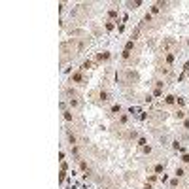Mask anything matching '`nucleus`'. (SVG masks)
<instances>
[{
    "label": "nucleus",
    "instance_id": "6",
    "mask_svg": "<svg viewBox=\"0 0 189 189\" xmlns=\"http://www.w3.org/2000/svg\"><path fill=\"white\" fill-rule=\"evenodd\" d=\"M133 47H134V42H133V40H129V42H127V46H125V51H131Z\"/></svg>",
    "mask_w": 189,
    "mask_h": 189
},
{
    "label": "nucleus",
    "instance_id": "8",
    "mask_svg": "<svg viewBox=\"0 0 189 189\" xmlns=\"http://www.w3.org/2000/svg\"><path fill=\"white\" fill-rule=\"evenodd\" d=\"M98 97H100V100H102V102H104V100H108V98H110L106 91H100V95H98Z\"/></svg>",
    "mask_w": 189,
    "mask_h": 189
},
{
    "label": "nucleus",
    "instance_id": "24",
    "mask_svg": "<svg viewBox=\"0 0 189 189\" xmlns=\"http://www.w3.org/2000/svg\"><path fill=\"white\" fill-rule=\"evenodd\" d=\"M131 57V51H123V59H129Z\"/></svg>",
    "mask_w": 189,
    "mask_h": 189
},
{
    "label": "nucleus",
    "instance_id": "21",
    "mask_svg": "<svg viewBox=\"0 0 189 189\" xmlns=\"http://www.w3.org/2000/svg\"><path fill=\"white\" fill-rule=\"evenodd\" d=\"M138 146H142V148H146V140H144V138H138Z\"/></svg>",
    "mask_w": 189,
    "mask_h": 189
},
{
    "label": "nucleus",
    "instance_id": "14",
    "mask_svg": "<svg viewBox=\"0 0 189 189\" xmlns=\"http://www.w3.org/2000/svg\"><path fill=\"white\" fill-rule=\"evenodd\" d=\"M108 15H110V19H115V17H117V11H115V10H110Z\"/></svg>",
    "mask_w": 189,
    "mask_h": 189
},
{
    "label": "nucleus",
    "instance_id": "3",
    "mask_svg": "<svg viewBox=\"0 0 189 189\" xmlns=\"http://www.w3.org/2000/svg\"><path fill=\"white\" fill-rule=\"evenodd\" d=\"M72 81H83V78H81L80 72H76V74H72V78H70Z\"/></svg>",
    "mask_w": 189,
    "mask_h": 189
},
{
    "label": "nucleus",
    "instance_id": "22",
    "mask_svg": "<svg viewBox=\"0 0 189 189\" xmlns=\"http://www.w3.org/2000/svg\"><path fill=\"white\" fill-rule=\"evenodd\" d=\"M153 95H155V97H161L163 91H161V89H155V91H153Z\"/></svg>",
    "mask_w": 189,
    "mask_h": 189
},
{
    "label": "nucleus",
    "instance_id": "10",
    "mask_svg": "<svg viewBox=\"0 0 189 189\" xmlns=\"http://www.w3.org/2000/svg\"><path fill=\"white\" fill-rule=\"evenodd\" d=\"M91 64H93L91 61H85V62L81 64V70H87V68H91Z\"/></svg>",
    "mask_w": 189,
    "mask_h": 189
},
{
    "label": "nucleus",
    "instance_id": "4",
    "mask_svg": "<svg viewBox=\"0 0 189 189\" xmlns=\"http://www.w3.org/2000/svg\"><path fill=\"white\" fill-rule=\"evenodd\" d=\"M164 102H166V104H174V102H176V97H172V95H168V97L164 98Z\"/></svg>",
    "mask_w": 189,
    "mask_h": 189
},
{
    "label": "nucleus",
    "instance_id": "20",
    "mask_svg": "<svg viewBox=\"0 0 189 189\" xmlns=\"http://www.w3.org/2000/svg\"><path fill=\"white\" fill-rule=\"evenodd\" d=\"M163 170H164L163 164H155V172H163Z\"/></svg>",
    "mask_w": 189,
    "mask_h": 189
},
{
    "label": "nucleus",
    "instance_id": "19",
    "mask_svg": "<svg viewBox=\"0 0 189 189\" xmlns=\"http://www.w3.org/2000/svg\"><path fill=\"white\" fill-rule=\"evenodd\" d=\"M174 149H176V151H184V148H182L178 142H174Z\"/></svg>",
    "mask_w": 189,
    "mask_h": 189
},
{
    "label": "nucleus",
    "instance_id": "11",
    "mask_svg": "<svg viewBox=\"0 0 189 189\" xmlns=\"http://www.w3.org/2000/svg\"><path fill=\"white\" fill-rule=\"evenodd\" d=\"M176 117H178V119H184V117H185V112H184V110H178V112H176Z\"/></svg>",
    "mask_w": 189,
    "mask_h": 189
},
{
    "label": "nucleus",
    "instance_id": "12",
    "mask_svg": "<svg viewBox=\"0 0 189 189\" xmlns=\"http://www.w3.org/2000/svg\"><path fill=\"white\" fill-rule=\"evenodd\" d=\"M64 119H66V121H72V119H74L72 112H64Z\"/></svg>",
    "mask_w": 189,
    "mask_h": 189
},
{
    "label": "nucleus",
    "instance_id": "7",
    "mask_svg": "<svg viewBox=\"0 0 189 189\" xmlns=\"http://www.w3.org/2000/svg\"><path fill=\"white\" fill-rule=\"evenodd\" d=\"M70 106H72V108H78V106H80V100H78V98H70Z\"/></svg>",
    "mask_w": 189,
    "mask_h": 189
},
{
    "label": "nucleus",
    "instance_id": "18",
    "mask_svg": "<svg viewBox=\"0 0 189 189\" xmlns=\"http://www.w3.org/2000/svg\"><path fill=\"white\" fill-rule=\"evenodd\" d=\"M80 166H81V170H85V172L89 174V168H87V163H83V161H81V163H80Z\"/></svg>",
    "mask_w": 189,
    "mask_h": 189
},
{
    "label": "nucleus",
    "instance_id": "1",
    "mask_svg": "<svg viewBox=\"0 0 189 189\" xmlns=\"http://www.w3.org/2000/svg\"><path fill=\"white\" fill-rule=\"evenodd\" d=\"M176 46H178V42H176L174 38H166V40H163L161 49H163V51H166V53H170L168 49H170V47H176Z\"/></svg>",
    "mask_w": 189,
    "mask_h": 189
},
{
    "label": "nucleus",
    "instance_id": "25",
    "mask_svg": "<svg viewBox=\"0 0 189 189\" xmlns=\"http://www.w3.org/2000/svg\"><path fill=\"white\" fill-rule=\"evenodd\" d=\"M182 161H184V163H189V155H184V157H182Z\"/></svg>",
    "mask_w": 189,
    "mask_h": 189
},
{
    "label": "nucleus",
    "instance_id": "9",
    "mask_svg": "<svg viewBox=\"0 0 189 189\" xmlns=\"http://www.w3.org/2000/svg\"><path fill=\"white\" fill-rule=\"evenodd\" d=\"M159 11H161V6H159V4L151 6V13H159Z\"/></svg>",
    "mask_w": 189,
    "mask_h": 189
},
{
    "label": "nucleus",
    "instance_id": "27",
    "mask_svg": "<svg viewBox=\"0 0 189 189\" xmlns=\"http://www.w3.org/2000/svg\"><path fill=\"white\" fill-rule=\"evenodd\" d=\"M144 189H151V185H148V184H146V187H144Z\"/></svg>",
    "mask_w": 189,
    "mask_h": 189
},
{
    "label": "nucleus",
    "instance_id": "17",
    "mask_svg": "<svg viewBox=\"0 0 189 189\" xmlns=\"http://www.w3.org/2000/svg\"><path fill=\"white\" fill-rule=\"evenodd\" d=\"M68 140H70V144H76V136L72 134V133H68Z\"/></svg>",
    "mask_w": 189,
    "mask_h": 189
},
{
    "label": "nucleus",
    "instance_id": "2",
    "mask_svg": "<svg viewBox=\"0 0 189 189\" xmlns=\"http://www.w3.org/2000/svg\"><path fill=\"white\" fill-rule=\"evenodd\" d=\"M108 59H110V53H108V51H102V53L97 55V62H100V61H108Z\"/></svg>",
    "mask_w": 189,
    "mask_h": 189
},
{
    "label": "nucleus",
    "instance_id": "26",
    "mask_svg": "<svg viewBox=\"0 0 189 189\" xmlns=\"http://www.w3.org/2000/svg\"><path fill=\"white\" fill-rule=\"evenodd\" d=\"M184 127H185V129H189V119H185V121H184Z\"/></svg>",
    "mask_w": 189,
    "mask_h": 189
},
{
    "label": "nucleus",
    "instance_id": "16",
    "mask_svg": "<svg viewBox=\"0 0 189 189\" xmlns=\"http://www.w3.org/2000/svg\"><path fill=\"white\" fill-rule=\"evenodd\" d=\"M113 27H115L113 21H108V23H106V30H113Z\"/></svg>",
    "mask_w": 189,
    "mask_h": 189
},
{
    "label": "nucleus",
    "instance_id": "23",
    "mask_svg": "<svg viewBox=\"0 0 189 189\" xmlns=\"http://www.w3.org/2000/svg\"><path fill=\"white\" fill-rule=\"evenodd\" d=\"M178 104H180V106H184V104H185V100H184L182 97H178Z\"/></svg>",
    "mask_w": 189,
    "mask_h": 189
},
{
    "label": "nucleus",
    "instance_id": "13",
    "mask_svg": "<svg viewBox=\"0 0 189 189\" xmlns=\"http://www.w3.org/2000/svg\"><path fill=\"white\" fill-rule=\"evenodd\" d=\"M112 112H113V113H119V112H121V106H119V104H113V106H112Z\"/></svg>",
    "mask_w": 189,
    "mask_h": 189
},
{
    "label": "nucleus",
    "instance_id": "15",
    "mask_svg": "<svg viewBox=\"0 0 189 189\" xmlns=\"http://www.w3.org/2000/svg\"><path fill=\"white\" fill-rule=\"evenodd\" d=\"M64 178H66V170H62V168H61V176H59V180H61V182H64Z\"/></svg>",
    "mask_w": 189,
    "mask_h": 189
},
{
    "label": "nucleus",
    "instance_id": "5",
    "mask_svg": "<svg viewBox=\"0 0 189 189\" xmlns=\"http://www.w3.org/2000/svg\"><path fill=\"white\" fill-rule=\"evenodd\" d=\"M174 59H176L174 53H166V62H168V64H172V62H174Z\"/></svg>",
    "mask_w": 189,
    "mask_h": 189
}]
</instances>
